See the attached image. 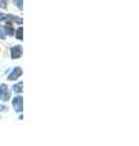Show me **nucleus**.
I'll list each match as a JSON object with an SVG mask.
<instances>
[{
    "mask_svg": "<svg viewBox=\"0 0 139 146\" xmlns=\"http://www.w3.org/2000/svg\"><path fill=\"white\" fill-rule=\"evenodd\" d=\"M12 105H13V107H15L16 112L17 113H21L22 110H23V99H22V96L17 95V96L12 100Z\"/></svg>",
    "mask_w": 139,
    "mask_h": 146,
    "instance_id": "obj_1",
    "label": "nucleus"
},
{
    "mask_svg": "<svg viewBox=\"0 0 139 146\" xmlns=\"http://www.w3.org/2000/svg\"><path fill=\"white\" fill-rule=\"evenodd\" d=\"M10 99V91H9L7 86L4 84V85H0V100L3 101H7Z\"/></svg>",
    "mask_w": 139,
    "mask_h": 146,
    "instance_id": "obj_2",
    "label": "nucleus"
},
{
    "mask_svg": "<svg viewBox=\"0 0 139 146\" xmlns=\"http://www.w3.org/2000/svg\"><path fill=\"white\" fill-rule=\"evenodd\" d=\"M21 74H22V68L21 67H16V68H13L12 72L9 74L7 79L9 80H16L18 77H21Z\"/></svg>",
    "mask_w": 139,
    "mask_h": 146,
    "instance_id": "obj_3",
    "label": "nucleus"
},
{
    "mask_svg": "<svg viewBox=\"0 0 139 146\" xmlns=\"http://www.w3.org/2000/svg\"><path fill=\"white\" fill-rule=\"evenodd\" d=\"M22 56V46L21 45H16L11 49V57L12 58H18Z\"/></svg>",
    "mask_w": 139,
    "mask_h": 146,
    "instance_id": "obj_4",
    "label": "nucleus"
},
{
    "mask_svg": "<svg viewBox=\"0 0 139 146\" xmlns=\"http://www.w3.org/2000/svg\"><path fill=\"white\" fill-rule=\"evenodd\" d=\"M22 88H23V83L20 82V83H16L15 85L12 86V90L15 91L16 94H20V93H22Z\"/></svg>",
    "mask_w": 139,
    "mask_h": 146,
    "instance_id": "obj_5",
    "label": "nucleus"
},
{
    "mask_svg": "<svg viewBox=\"0 0 139 146\" xmlns=\"http://www.w3.org/2000/svg\"><path fill=\"white\" fill-rule=\"evenodd\" d=\"M4 29H5L6 34H9V35H12L13 34V28H12L11 23H7L6 26H4Z\"/></svg>",
    "mask_w": 139,
    "mask_h": 146,
    "instance_id": "obj_6",
    "label": "nucleus"
},
{
    "mask_svg": "<svg viewBox=\"0 0 139 146\" xmlns=\"http://www.w3.org/2000/svg\"><path fill=\"white\" fill-rule=\"evenodd\" d=\"M22 36H23V29H22V27H18L17 31H16V38L22 39Z\"/></svg>",
    "mask_w": 139,
    "mask_h": 146,
    "instance_id": "obj_7",
    "label": "nucleus"
},
{
    "mask_svg": "<svg viewBox=\"0 0 139 146\" xmlns=\"http://www.w3.org/2000/svg\"><path fill=\"white\" fill-rule=\"evenodd\" d=\"M11 20L10 15H4V13H0V21H9Z\"/></svg>",
    "mask_w": 139,
    "mask_h": 146,
    "instance_id": "obj_8",
    "label": "nucleus"
},
{
    "mask_svg": "<svg viewBox=\"0 0 139 146\" xmlns=\"http://www.w3.org/2000/svg\"><path fill=\"white\" fill-rule=\"evenodd\" d=\"M5 35H6V32H5V29H4V27L1 26L0 27V38H5Z\"/></svg>",
    "mask_w": 139,
    "mask_h": 146,
    "instance_id": "obj_9",
    "label": "nucleus"
},
{
    "mask_svg": "<svg viewBox=\"0 0 139 146\" xmlns=\"http://www.w3.org/2000/svg\"><path fill=\"white\" fill-rule=\"evenodd\" d=\"M9 111V107L5 106V105H0V112H7Z\"/></svg>",
    "mask_w": 139,
    "mask_h": 146,
    "instance_id": "obj_10",
    "label": "nucleus"
},
{
    "mask_svg": "<svg viewBox=\"0 0 139 146\" xmlns=\"http://www.w3.org/2000/svg\"><path fill=\"white\" fill-rule=\"evenodd\" d=\"M12 1L16 4L18 9H22V0H12Z\"/></svg>",
    "mask_w": 139,
    "mask_h": 146,
    "instance_id": "obj_11",
    "label": "nucleus"
}]
</instances>
